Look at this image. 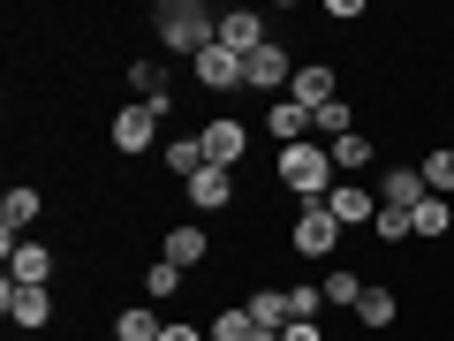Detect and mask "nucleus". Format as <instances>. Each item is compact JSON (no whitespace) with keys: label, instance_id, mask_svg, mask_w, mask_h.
Masks as SVG:
<instances>
[{"label":"nucleus","instance_id":"nucleus-1","mask_svg":"<svg viewBox=\"0 0 454 341\" xmlns=\"http://www.w3.org/2000/svg\"><path fill=\"white\" fill-rule=\"evenodd\" d=\"M152 31H160L167 53H190V61L220 46V16H212L205 0H160V8H152Z\"/></svg>","mask_w":454,"mask_h":341},{"label":"nucleus","instance_id":"nucleus-2","mask_svg":"<svg viewBox=\"0 0 454 341\" xmlns=\"http://www.w3.org/2000/svg\"><path fill=\"white\" fill-rule=\"evenodd\" d=\"M333 175H340V167H333V152H325L318 137H310V145H280V182H288L303 205H325V197L340 190Z\"/></svg>","mask_w":454,"mask_h":341},{"label":"nucleus","instance_id":"nucleus-3","mask_svg":"<svg viewBox=\"0 0 454 341\" xmlns=\"http://www.w3.org/2000/svg\"><path fill=\"white\" fill-rule=\"evenodd\" d=\"M295 250H303V258H333V243H340V220L325 205H303L295 212V235H288Z\"/></svg>","mask_w":454,"mask_h":341},{"label":"nucleus","instance_id":"nucleus-4","mask_svg":"<svg viewBox=\"0 0 454 341\" xmlns=\"http://www.w3.org/2000/svg\"><path fill=\"white\" fill-rule=\"evenodd\" d=\"M197 145H205V167H235V160L250 152V130L220 114V122H205V130H197Z\"/></svg>","mask_w":454,"mask_h":341},{"label":"nucleus","instance_id":"nucleus-5","mask_svg":"<svg viewBox=\"0 0 454 341\" xmlns=\"http://www.w3.org/2000/svg\"><path fill=\"white\" fill-rule=\"evenodd\" d=\"M243 83H250V91H280V83H295V61H288V46H273V38H265V46L243 61Z\"/></svg>","mask_w":454,"mask_h":341},{"label":"nucleus","instance_id":"nucleus-6","mask_svg":"<svg viewBox=\"0 0 454 341\" xmlns=\"http://www.w3.org/2000/svg\"><path fill=\"white\" fill-rule=\"evenodd\" d=\"M152 137H160V107H145V99H129V107L114 114V145H121V152H145Z\"/></svg>","mask_w":454,"mask_h":341},{"label":"nucleus","instance_id":"nucleus-7","mask_svg":"<svg viewBox=\"0 0 454 341\" xmlns=\"http://www.w3.org/2000/svg\"><path fill=\"white\" fill-rule=\"evenodd\" d=\"M424 167H387V175H379V205H394V212H417L424 205Z\"/></svg>","mask_w":454,"mask_h":341},{"label":"nucleus","instance_id":"nucleus-8","mask_svg":"<svg viewBox=\"0 0 454 341\" xmlns=\"http://www.w3.org/2000/svg\"><path fill=\"white\" fill-rule=\"evenodd\" d=\"M197 76H205V91H250L243 83V53H227V46L197 53Z\"/></svg>","mask_w":454,"mask_h":341},{"label":"nucleus","instance_id":"nucleus-9","mask_svg":"<svg viewBox=\"0 0 454 341\" xmlns=\"http://www.w3.org/2000/svg\"><path fill=\"white\" fill-rule=\"evenodd\" d=\"M288 99H295V107H310V114H318V107H333V68H325V61H310V68H295V83H288Z\"/></svg>","mask_w":454,"mask_h":341},{"label":"nucleus","instance_id":"nucleus-10","mask_svg":"<svg viewBox=\"0 0 454 341\" xmlns=\"http://www.w3.org/2000/svg\"><path fill=\"white\" fill-rule=\"evenodd\" d=\"M220 46L250 61V53L265 46V23H258V8H235V16H220Z\"/></svg>","mask_w":454,"mask_h":341},{"label":"nucleus","instance_id":"nucleus-11","mask_svg":"<svg viewBox=\"0 0 454 341\" xmlns=\"http://www.w3.org/2000/svg\"><path fill=\"white\" fill-rule=\"evenodd\" d=\"M190 205H197V212L235 205V175H227V167H197V175H190Z\"/></svg>","mask_w":454,"mask_h":341},{"label":"nucleus","instance_id":"nucleus-12","mask_svg":"<svg viewBox=\"0 0 454 341\" xmlns=\"http://www.w3.org/2000/svg\"><path fill=\"white\" fill-rule=\"evenodd\" d=\"M0 304H8V319H16V326H46V319H53V296H46V289H23V281H8Z\"/></svg>","mask_w":454,"mask_h":341},{"label":"nucleus","instance_id":"nucleus-13","mask_svg":"<svg viewBox=\"0 0 454 341\" xmlns=\"http://www.w3.org/2000/svg\"><path fill=\"white\" fill-rule=\"evenodd\" d=\"M265 130H273L280 145H310V107H295V99H273V107H265Z\"/></svg>","mask_w":454,"mask_h":341},{"label":"nucleus","instance_id":"nucleus-14","mask_svg":"<svg viewBox=\"0 0 454 341\" xmlns=\"http://www.w3.org/2000/svg\"><path fill=\"white\" fill-rule=\"evenodd\" d=\"M325 212H333L340 227H364V220H379V197H372V190H356V182H340V190L325 197Z\"/></svg>","mask_w":454,"mask_h":341},{"label":"nucleus","instance_id":"nucleus-15","mask_svg":"<svg viewBox=\"0 0 454 341\" xmlns=\"http://www.w3.org/2000/svg\"><path fill=\"white\" fill-rule=\"evenodd\" d=\"M46 274H53V250H46V243H16V250H8V281L46 289Z\"/></svg>","mask_w":454,"mask_h":341},{"label":"nucleus","instance_id":"nucleus-16","mask_svg":"<svg viewBox=\"0 0 454 341\" xmlns=\"http://www.w3.org/2000/svg\"><path fill=\"white\" fill-rule=\"evenodd\" d=\"M31 220H38V190H23V182H16V190L0 197V235H8V250H16V235H23Z\"/></svg>","mask_w":454,"mask_h":341},{"label":"nucleus","instance_id":"nucleus-17","mask_svg":"<svg viewBox=\"0 0 454 341\" xmlns=\"http://www.w3.org/2000/svg\"><path fill=\"white\" fill-rule=\"evenodd\" d=\"M212 341H280V334H265V326L250 319V304H235V311L212 319Z\"/></svg>","mask_w":454,"mask_h":341},{"label":"nucleus","instance_id":"nucleus-18","mask_svg":"<svg viewBox=\"0 0 454 341\" xmlns=\"http://www.w3.org/2000/svg\"><path fill=\"white\" fill-rule=\"evenodd\" d=\"M167 266H205V227H175V235H167Z\"/></svg>","mask_w":454,"mask_h":341},{"label":"nucleus","instance_id":"nucleus-19","mask_svg":"<svg viewBox=\"0 0 454 341\" xmlns=\"http://www.w3.org/2000/svg\"><path fill=\"white\" fill-rule=\"evenodd\" d=\"M250 319H258L265 334H280V326H288V289H258L250 296Z\"/></svg>","mask_w":454,"mask_h":341},{"label":"nucleus","instance_id":"nucleus-20","mask_svg":"<svg viewBox=\"0 0 454 341\" xmlns=\"http://www.w3.org/2000/svg\"><path fill=\"white\" fill-rule=\"evenodd\" d=\"M129 83H137V99H145V107H160V114H167V68H160V61H137V68H129Z\"/></svg>","mask_w":454,"mask_h":341},{"label":"nucleus","instance_id":"nucleus-21","mask_svg":"<svg viewBox=\"0 0 454 341\" xmlns=\"http://www.w3.org/2000/svg\"><path fill=\"white\" fill-rule=\"evenodd\" d=\"M325 152H333V167H340V175H364V167H372V145H364L356 130H348V137H333Z\"/></svg>","mask_w":454,"mask_h":341},{"label":"nucleus","instance_id":"nucleus-22","mask_svg":"<svg viewBox=\"0 0 454 341\" xmlns=\"http://www.w3.org/2000/svg\"><path fill=\"white\" fill-rule=\"evenodd\" d=\"M114 334H121V341H160L167 319H160V311H121V319H114Z\"/></svg>","mask_w":454,"mask_h":341},{"label":"nucleus","instance_id":"nucleus-23","mask_svg":"<svg viewBox=\"0 0 454 341\" xmlns=\"http://www.w3.org/2000/svg\"><path fill=\"white\" fill-rule=\"evenodd\" d=\"M424 190H432V197H447V190H454V145H439L432 160H424Z\"/></svg>","mask_w":454,"mask_h":341},{"label":"nucleus","instance_id":"nucleus-24","mask_svg":"<svg viewBox=\"0 0 454 341\" xmlns=\"http://www.w3.org/2000/svg\"><path fill=\"white\" fill-rule=\"evenodd\" d=\"M325 304H348V311H356L364 304V281L348 274V266H333V274H325Z\"/></svg>","mask_w":454,"mask_h":341},{"label":"nucleus","instance_id":"nucleus-25","mask_svg":"<svg viewBox=\"0 0 454 341\" xmlns=\"http://www.w3.org/2000/svg\"><path fill=\"white\" fill-rule=\"evenodd\" d=\"M447 220H454V205H439V197H424V205L409 212V227H417V235H447Z\"/></svg>","mask_w":454,"mask_h":341},{"label":"nucleus","instance_id":"nucleus-26","mask_svg":"<svg viewBox=\"0 0 454 341\" xmlns=\"http://www.w3.org/2000/svg\"><path fill=\"white\" fill-rule=\"evenodd\" d=\"M356 326H394V296H387V289H364V304H356Z\"/></svg>","mask_w":454,"mask_h":341},{"label":"nucleus","instance_id":"nucleus-27","mask_svg":"<svg viewBox=\"0 0 454 341\" xmlns=\"http://www.w3.org/2000/svg\"><path fill=\"white\" fill-rule=\"evenodd\" d=\"M348 137V99H333V107H318V114H310V137Z\"/></svg>","mask_w":454,"mask_h":341},{"label":"nucleus","instance_id":"nucleus-28","mask_svg":"<svg viewBox=\"0 0 454 341\" xmlns=\"http://www.w3.org/2000/svg\"><path fill=\"white\" fill-rule=\"evenodd\" d=\"M167 167H175V175L190 182L197 167H205V145H197V137H190V145H167Z\"/></svg>","mask_w":454,"mask_h":341},{"label":"nucleus","instance_id":"nucleus-29","mask_svg":"<svg viewBox=\"0 0 454 341\" xmlns=\"http://www.w3.org/2000/svg\"><path fill=\"white\" fill-rule=\"evenodd\" d=\"M379 243H402V235H417V227H409V212H394V205H379Z\"/></svg>","mask_w":454,"mask_h":341},{"label":"nucleus","instance_id":"nucleus-30","mask_svg":"<svg viewBox=\"0 0 454 341\" xmlns=\"http://www.w3.org/2000/svg\"><path fill=\"white\" fill-rule=\"evenodd\" d=\"M318 296H325V289H288V319L318 326Z\"/></svg>","mask_w":454,"mask_h":341},{"label":"nucleus","instance_id":"nucleus-31","mask_svg":"<svg viewBox=\"0 0 454 341\" xmlns=\"http://www.w3.org/2000/svg\"><path fill=\"white\" fill-rule=\"evenodd\" d=\"M145 289H152V296H175V289H182V266H167V258H160V266L145 274Z\"/></svg>","mask_w":454,"mask_h":341},{"label":"nucleus","instance_id":"nucleus-32","mask_svg":"<svg viewBox=\"0 0 454 341\" xmlns=\"http://www.w3.org/2000/svg\"><path fill=\"white\" fill-rule=\"evenodd\" d=\"M280 341H325V334H318V326H303V319H288V326H280Z\"/></svg>","mask_w":454,"mask_h":341},{"label":"nucleus","instance_id":"nucleus-33","mask_svg":"<svg viewBox=\"0 0 454 341\" xmlns=\"http://www.w3.org/2000/svg\"><path fill=\"white\" fill-rule=\"evenodd\" d=\"M160 341H205V334H197V326H167Z\"/></svg>","mask_w":454,"mask_h":341}]
</instances>
